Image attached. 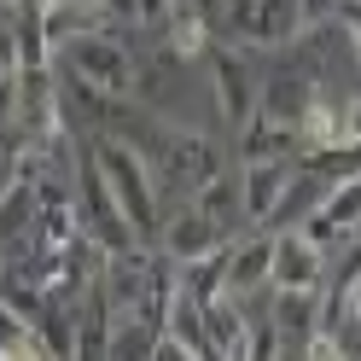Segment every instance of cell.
<instances>
[{
	"mask_svg": "<svg viewBox=\"0 0 361 361\" xmlns=\"http://www.w3.org/2000/svg\"><path fill=\"white\" fill-rule=\"evenodd\" d=\"M87 140V157H94L99 180L111 187V198H117V210L128 221V233L152 245L157 239V216H164V204H157V180H152V164L134 146H123L117 134H82Z\"/></svg>",
	"mask_w": 361,
	"mask_h": 361,
	"instance_id": "obj_1",
	"label": "cell"
},
{
	"mask_svg": "<svg viewBox=\"0 0 361 361\" xmlns=\"http://www.w3.org/2000/svg\"><path fill=\"white\" fill-rule=\"evenodd\" d=\"M204 87H210V105H216V123L221 128H239L245 117L257 111V53L239 47V41H210L204 47Z\"/></svg>",
	"mask_w": 361,
	"mask_h": 361,
	"instance_id": "obj_2",
	"label": "cell"
},
{
	"mask_svg": "<svg viewBox=\"0 0 361 361\" xmlns=\"http://www.w3.org/2000/svg\"><path fill=\"white\" fill-rule=\"evenodd\" d=\"M326 257L298 233V228H268V286H309L321 291Z\"/></svg>",
	"mask_w": 361,
	"mask_h": 361,
	"instance_id": "obj_3",
	"label": "cell"
},
{
	"mask_svg": "<svg viewBox=\"0 0 361 361\" xmlns=\"http://www.w3.org/2000/svg\"><path fill=\"white\" fill-rule=\"evenodd\" d=\"M239 216H245V228H262L268 210H274V198L286 187V175L291 164L286 157H239Z\"/></svg>",
	"mask_w": 361,
	"mask_h": 361,
	"instance_id": "obj_4",
	"label": "cell"
},
{
	"mask_svg": "<svg viewBox=\"0 0 361 361\" xmlns=\"http://www.w3.org/2000/svg\"><path fill=\"white\" fill-rule=\"evenodd\" d=\"M18 355H47V350H41L35 326H30L6 298H0V361H18Z\"/></svg>",
	"mask_w": 361,
	"mask_h": 361,
	"instance_id": "obj_5",
	"label": "cell"
},
{
	"mask_svg": "<svg viewBox=\"0 0 361 361\" xmlns=\"http://www.w3.org/2000/svg\"><path fill=\"white\" fill-rule=\"evenodd\" d=\"M164 12H169V0H134V24H140V30H152Z\"/></svg>",
	"mask_w": 361,
	"mask_h": 361,
	"instance_id": "obj_6",
	"label": "cell"
}]
</instances>
